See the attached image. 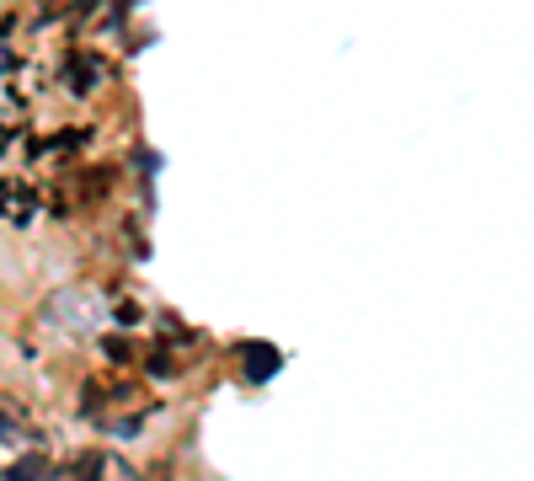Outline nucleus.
Segmentation results:
<instances>
[{
    "instance_id": "obj_1",
    "label": "nucleus",
    "mask_w": 534,
    "mask_h": 481,
    "mask_svg": "<svg viewBox=\"0 0 534 481\" xmlns=\"http://www.w3.org/2000/svg\"><path fill=\"white\" fill-rule=\"evenodd\" d=\"M235 364H241L246 380H267L278 364H284V353H278L273 343H251L246 337V343H235Z\"/></svg>"
},
{
    "instance_id": "obj_2",
    "label": "nucleus",
    "mask_w": 534,
    "mask_h": 481,
    "mask_svg": "<svg viewBox=\"0 0 534 481\" xmlns=\"http://www.w3.org/2000/svg\"><path fill=\"white\" fill-rule=\"evenodd\" d=\"M43 471H49V465H43V455H27V460L11 465V481H38Z\"/></svg>"
},
{
    "instance_id": "obj_3",
    "label": "nucleus",
    "mask_w": 534,
    "mask_h": 481,
    "mask_svg": "<svg viewBox=\"0 0 534 481\" xmlns=\"http://www.w3.org/2000/svg\"><path fill=\"white\" fill-rule=\"evenodd\" d=\"M97 476H102V465H97V460H81L75 471H65L59 481H97Z\"/></svg>"
},
{
    "instance_id": "obj_4",
    "label": "nucleus",
    "mask_w": 534,
    "mask_h": 481,
    "mask_svg": "<svg viewBox=\"0 0 534 481\" xmlns=\"http://www.w3.org/2000/svg\"><path fill=\"white\" fill-rule=\"evenodd\" d=\"M6 433H11V423H6V417H0V439H6Z\"/></svg>"
}]
</instances>
